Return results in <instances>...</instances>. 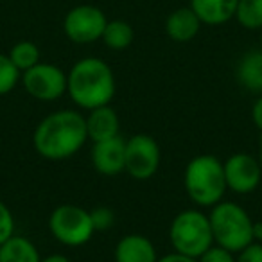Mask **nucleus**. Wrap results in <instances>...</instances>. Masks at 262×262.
<instances>
[{
    "instance_id": "1",
    "label": "nucleus",
    "mask_w": 262,
    "mask_h": 262,
    "mask_svg": "<svg viewBox=\"0 0 262 262\" xmlns=\"http://www.w3.org/2000/svg\"><path fill=\"white\" fill-rule=\"evenodd\" d=\"M86 140V119L83 113L59 110L40 120L34 129L33 146L45 160H67L79 153Z\"/></svg>"
},
{
    "instance_id": "2",
    "label": "nucleus",
    "mask_w": 262,
    "mask_h": 262,
    "mask_svg": "<svg viewBox=\"0 0 262 262\" xmlns=\"http://www.w3.org/2000/svg\"><path fill=\"white\" fill-rule=\"evenodd\" d=\"M117 81L112 67L101 58H83L67 74V94L81 110L99 108L113 101Z\"/></svg>"
},
{
    "instance_id": "3",
    "label": "nucleus",
    "mask_w": 262,
    "mask_h": 262,
    "mask_svg": "<svg viewBox=\"0 0 262 262\" xmlns=\"http://www.w3.org/2000/svg\"><path fill=\"white\" fill-rule=\"evenodd\" d=\"M185 192L198 207H214L228 190L223 162L214 155H198L187 164L183 174Z\"/></svg>"
},
{
    "instance_id": "4",
    "label": "nucleus",
    "mask_w": 262,
    "mask_h": 262,
    "mask_svg": "<svg viewBox=\"0 0 262 262\" xmlns=\"http://www.w3.org/2000/svg\"><path fill=\"white\" fill-rule=\"evenodd\" d=\"M214 233V243L226 248L232 253L253 243V221L241 205L233 201H219L208 214Z\"/></svg>"
},
{
    "instance_id": "5",
    "label": "nucleus",
    "mask_w": 262,
    "mask_h": 262,
    "mask_svg": "<svg viewBox=\"0 0 262 262\" xmlns=\"http://www.w3.org/2000/svg\"><path fill=\"white\" fill-rule=\"evenodd\" d=\"M169 239L174 251L200 258L214 244L210 219L207 214L196 208L180 212L171 223Z\"/></svg>"
},
{
    "instance_id": "6",
    "label": "nucleus",
    "mask_w": 262,
    "mask_h": 262,
    "mask_svg": "<svg viewBox=\"0 0 262 262\" xmlns=\"http://www.w3.org/2000/svg\"><path fill=\"white\" fill-rule=\"evenodd\" d=\"M49 230L52 237L65 246H83L95 233L90 210L70 203L59 205L52 210Z\"/></svg>"
},
{
    "instance_id": "7",
    "label": "nucleus",
    "mask_w": 262,
    "mask_h": 262,
    "mask_svg": "<svg viewBox=\"0 0 262 262\" xmlns=\"http://www.w3.org/2000/svg\"><path fill=\"white\" fill-rule=\"evenodd\" d=\"M108 24L104 11L97 6L81 4L72 8L63 20V31L70 41L77 45H86L99 41Z\"/></svg>"
},
{
    "instance_id": "8",
    "label": "nucleus",
    "mask_w": 262,
    "mask_h": 262,
    "mask_svg": "<svg viewBox=\"0 0 262 262\" xmlns=\"http://www.w3.org/2000/svg\"><path fill=\"white\" fill-rule=\"evenodd\" d=\"M162 151L151 135L137 133L126 140V172L137 182H146L157 174Z\"/></svg>"
},
{
    "instance_id": "9",
    "label": "nucleus",
    "mask_w": 262,
    "mask_h": 262,
    "mask_svg": "<svg viewBox=\"0 0 262 262\" xmlns=\"http://www.w3.org/2000/svg\"><path fill=\"white\" fill-rule=\"evenodd\" d=\"M22 86L31 97L38 101H58L67 94V74L52 63H38L22 72Z\"/></svg>"
},
{
    "instance_id": "10",
    "label": "nucleus",
    "mask_w": 262,
    "mask_h": 262,
    "mask_svg": "<svg viewBox=\"0 0 262 262\" xmlns=\"http://www.w3.org/2000/svg\"><path fill=\"white\" fill-rule=\"evenodd\" d=\"M228 190L235 194H250L260 185L262 167L258 158L248 153H235L223 162Z\"/></svg>"
},
{
    "instance_id": "11",
    "label": "nucleus",
    "mask_w": 262,
    "mask_h": 262,
    "mask_svg": "<svg viewBox=\"0 0 262 262\" xmlns=\"http://www.w3.org/2000/svg\"><path fill=\"white\" fill-rule=\"evenodd\" d=\"M92 164L102 176H117L126 171V140L119 135L110 140L94 142Z\"/></svg>"
},
{
    "instance_id": "12",
    "label": "nucleus",
    "mask_w": 262,
    "mask_h": 262,
    "mask_svg": "<svg viewBox=\"0 0 262 262\" xmlns=\"http://www.w3.org/2000/svg\"><path fill=\"white\" fill-rule=\"evenodd\" d=\"M84 119H86L88 139L92 142H102V140H110L113 137H119V131H120L119 113L110 104L90 110Z\"/></svg>"
},
{
    "instance_id": "13",
    "label": "nucleus",
    "mask_w": 262,
    "mask_h": 262,
    "mask_svg": "<svg viewBox=\"0 0 262 262\" xmlns=\"http://www.w3.org/2000/svg\"><path fill=\"white\" fill-rule=\"evenodd\" d=\"M155 244L140 233L124 235L115 246V262H157Z\"/></svg>"
},
{
    "instance_id": "14",
    "label": "nucleus",
    "mask_w": 262,
    "mask_h": 262,
    "mask_svg": "<svg viewBox=\"0 0 262 262\" xmlns=\"http://www.w3.org/2000/svg\"><path fill=\"white\" fill-rule=\"evenodd\" d=\"M201 26L203 24L198 18V15L187 6V8L174 9L167 16V20H165V33L176 43H187V41L194 40L198 36Z\"/></svg>"
},
{
    "instance_id": "15",
    "label": "nucleus",
    "mask_w": 262,
    "mask_h": 262,
    "mask_svg": "<svg viewBox=\"0 0 262 262\" xmlns=\"http://www.w3.org/2000/svg\"><path fill=\"white\" fill-rule=\"evenodd\" d=\"M237 2L239 0H190L189 8L203 26H223L235 18Z\"/></svg>"
},
{
    "instance_id": "16",
    "label": "nucleus",
    "mask_w": 262,
    "mask_h": 262,
    "mask_svg": "<svg viewBox=\"0 0 262 262\" xmlns=\"http://www.w3.org/2000/svg\"><path fill=\"white\" fill-rule=\"evenodd\" d=\"M38 248L24 235H13L0 244V262H40Z\"/></svg>"
},
{
    "instance_id": "17",
    "label": "nucleus",
    "mask_w": 262,
    "mask_h": 262,
    "mask_svg": "<svg viewBox=\"0 0 262 262\" xmlns=\"http://www.w3.org/2000/svg\"><path fill=\"white\" fill-rule=\"evenodd\" d=\"M237 79L251 92H262V51H250L237 65Z\"/></svg>"
},
{
    "instance_id": "18",
    "label": "nucleus",
    "mask_w": 262,
    "mask_h": 262,
    "mask_svg": "<svg viewBox=\"0 0 262 262\" xmlns=\"http://www.w3.org/2000/svg\"><path fill=\"white\" fill-rule=\"evenodd\" d=\"M135 38V31L126 20H108L101 40L112 51H126Z\"/></svg>"
},
{
    "instance_id": "19",
    "label": "nucleus",
    "mask_w": 262,
    "mask_h": 262,
    "mask_svg": "<svg viewBox=\"0 0 262 262\" xmlns=\"http://www.w3.org/2000/svg\"><path fill=\"white\" fill-rule=\"evenodd\" d=\"M235 20L248 31L262 29V0H239L235 9Z\"/></svg>"
},
{
    "instance_id": "20",
    "label": "nucleus",
    "mask_w": 262,
    "mask_h": 262,
    "mask_svg": "<svg viewBox=\"0 0 262 262\" xmlns=\"http://www.w3.org/2000/svg\"><path fill=\"white\" fill-rule=\"evenodd\" d=\"M8 56L20 72H26V70L33 69L34 65L40 63V49H38L36 43L29 40H22L15 43Z\"/></svg>"
},
{
    "instance_id": "21",
    "label": "nucleus",
    "mask_w": 262,
    "mask_h": 262,
    "mask_svg": "<svg viewBox=\"0 0 262 262\" xmlns=\"http://www.w3.org/2000/svg\"><path fill=\"white\" fill-rule=\"evenodd\" d=\"M20 77H22V72L13 65L9 56L0 52V97L11 94L20 83Z\"/></svg>"
},
{
    "instance_id": "22",
    "label": "nucleus",
    "mask_w": 262,
    "mask_h": 262,
    "mask_svg": "<svg viewBox=\"0 0 262 262\" xmlns=\"http://www.w3.org/2000/svg\"><path fill=\"white\" fill-rule=\"evenodd\" d=\"M92 223H94L95 232H106L113 226L115 223V214H113L112 208L108 207H97L94 210H90Z\"/></svg>"
},
{
    "instance_id": "23",
    "label": "nucleus",
    "mask_w": 262,
    "mask_h": 262,
    "mask_svg": "<svg viewBox=\"0 0 262 262\" xmlns=\"http://www.w3.org/2000/svg\"><path fill=\"white\" fill-rule=\"evenodd\" d=\"M15 235V217L9 207L0 201V244H4L8 239Z\"/></svg>"
},
{
    "instance_id": "24",
    "label": "nucleus",
    "mask_w": 262,
    "mask_h": 262,
    "mask_svg": "<svg viewBox=\"0 0 262 262\" xmlns=\"http://www.w3.org/2000/svg\"><path fill=\"white\" fill-rule=\"evenodd\" d=\"M198 262H235V253L214 243L198 258Z\"/></svg>"
},
{
    "instance_id": "25",
    "label": "nucleus",
    "mask_w": 262,
    "mask_h": 262,
    "mask_svg": "<svg viewBox=\"0 0 262 262\" xmlns=\"http://www.w3.org/2000/svg\"><path fill=\"white\" fill-rule=\"evenodd\" d=\"M235 262H262V243L253 241L235 257Z\"/></svg>"
},
{
    "instance_id": "26",
    "label": "nucleus",
    "mask_w": 262,
    "mask_h": 262,
    "mask_svg": "<svg viewBox=\"0 0 262 262\" xmlns=\"http://www.w3.org/2000/svg\"><path fill=\"white\" fill-rule=\"evenodd\" d=\"M251 120H253L255 127L262 133V95L253 102V108H251Z\"/></svg>"
},
{
    "instance_id": "27",
    "label": "nucleus",
    "mask_w": 262,
    "mask_h": 262,
    "mask_svg": "<svg viewBox=\"0 0 262 262\" xmlns=\"http://www.w3.org/2000/svg\"><path fill=\"white\" fill-rule=\"evenodd\" d=\"M157 262H198V258L189 257V255H183V253H178V251H172V253L160 257Z\"/></svg>"
},
{
    "instance_id": "28",
    "label": "nucleus",
    "mask_w": 262,
    "mask_h": 262,
    "mask_svg": "<svg viewBox=\"0 0 262 262\" xmlns=\"http://www.w3.org/2000/svg\"><path fill=\"white\" fill-rule=\"evenodd\" d=\"M40 262H72L67 255H61V253H52V255H47L43 257Z\"/></svg>"
},
{
    "instance_id": "29",
    "label": "nucleus",
    "mask_w": 262,
    "mask_h": 262,
    "mask_svg": "<svg viewBox=\"0 0 262 262\" xmlns=\"http://www.w3.org/2000/svg\"><path fill=\"white\" fill-rule=\"evenodd\" d=\"M253 241H262V221L260 223H253Z\"/></svg>"
},
{
    "instance_id": "30",
    "label": "nucleus",
    "mask_w": 262,
    "mask_h": 262,
    "mask_svg": "<svg viewBox=\"0 0 262 262\" xmlns=\"http://www.w3.org/2000/svg\"><path fill=\"white\" fill-rule=\"evenodd\" d=\"M258 162H260V167H262V133H260V142H258Z\"/></svg>"
},
{
    "instance_id": "31",
    "label": "nucleus",
    "mask_w": 262,
    "mask_h": 262,
    "mask_svg": "<svg viewBox=\"0 0 262 262\" xmlns=\"http://www.w3.org/2000/svg\"><path fill=\"white\" fill-rule=\"evenodd\" d=\"M260 51H262V29H260Z\"/></svg>"
}]
</instances>
